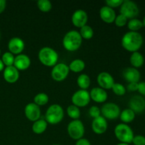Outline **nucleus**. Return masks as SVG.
Here are the masks:
<instances>
[{
    "label": "nucleus",
    "mask_w": 145,
    "mask_h": 145,
    "mask_svg": "<svg viewBox=\"0 0 145 145\" xmlns=\"http://www.w3.org/2000/svg\"><path fill=\"white\" fill-rule=\"evenodd\" d=\"M82 44V38L79 32L75 30L67 33L62 40V45L66 50L74 52L79 49Z\"/></svg>",
    "instance_id": "obj_2"
},
{
    "label": "nucleus",
    "mask_w": 145,
    "mask_h": 145,
    "mask_svg": "<svg viewBox=\"0 0 145 145\" xmlns=\"http://www.w3.org/2000/svg\"><path fill=\"white\" fill-rule=\"evenodd\" d=\"M67 133L71 138L76 141L83 138L85 133L83 123L80 120H72L67 125Z\"/></svg>",
    "instance_id": "obj_7"
},
{
    "label": "nucleus",
    "mask_w": 145,
    "mask_h": 145,
    "mask_svg": "<svg viewBox=\"0 0 145 145\" xmlns=\"http://www.w3.org/2000/svg\"><path fill=\"white\" fill-rule=\"evenodd\" d=\"M53 145H59V144H53Z\"/></svg>",
    "instance_id": "obj_46"
},
{
    "label": "nucleus",
    "mask_w": 145,
    "mask_h": 145,
    "mask_svg": "<svg viewBox=\"0 0 145 145\" xmlns=\"http://www.w3.org/2000/svg\"><path fill=\"white\" fill-rule=\"evenodd\" d=\"M99 15L103 22L108 24L114 23L115 18L116 17V11H114V9L108 6H103L101 8L99 11Z\"/></svg>",
    "instance_id": "obj_20"
},
{
    "label": "nucleus",
    "mask_w": 145,
    "mask_h": 145,
    "mask_svg": "<svg viewBox=\"0 0 145 145\" xmlns=\"http://www.w3.org/2000/svg\"><path fill=\"white\" fill-rule=\"evenodd\" d=\"M68 66H69V71H72L74 73H79L85 69L86 65H85L84 61L82 59H76L72 60Z\"/></svg>",
    "instance_id": "obj_25"
},
{
    "label": "nucleus",
    "mask_w": 145,
    "mask_h": 145,
    "mask_svg": "<svg viewBox=\"0 0 145 145\" xmlns=\"http://www.w3.org/2000/svg\"><path fill=\"white\" fill-rule=\"evenodd\" d=\"M123 76L128 83H139L141 77L140 71L134 67H127L123 70Z\"/></svg>",
    "instance_id": "obj_17"
},
{
    "label": "nucleus",
    "mask_w": 145,
    "mask_h": 145,
    "mask_svg": "<svg viewBox=\"0 0 145 145\" xmlns=\"http://www.w3.org/2000/svg\"><path fill=\"white\" fill-rule=\"evenodd\" d=\"M38 59L42 65L52 67L57 64L59 55L57 51L50 47H43L38 52Z\"/></svg>",
    "instance_id": "obj_3"
},
{
    "label": "nucleus",
    "mask_w": 145,
    "mask_h": 145,
    "mask_svg": "<svg viewBox=\"0 0 145 145\" xmlns=\"http://www.w3.org/2000/svg\"><path fill=\"white\" fill-rule=\"evenodd\" d=\"M88 21V14L84 10L77 9L72 16V24L75 27L81 28L86 25Z\"/></svg>",
    "instance_id": "obj_15"
},
{
    "label": "nucleus",
    "mask_w": 145,
    "mask_h": 145,
    "mask_svg": "<svg viewBox=\"0 0 145 145\" xmlns=\"http://www.w3.org/2000/svg\"><path fill=\"white\" fill-rule=\"evenodd\" d=\"M127 28L130 30V31H133V32H138L143 27L142 21L138 19L137 18L130 19L127 21Z\"/></svg>",
    "instance_id": "obj_27"
},
{
    "label": "nucleus",
    "mask_w": 145,
    "mask_h": 145,
    "mask_svg": "<svg viewBox=\"0 0 145 145\" xmlns=\"http://www.w3.org/2000/svg\"><path fill=\"white\" fill-rule=\"evenodd\" d=\"M120 7V14H123L129 20L136 18L140 13V8L137 4L131 0H123V4Z\"/></svg>",
    "instance_id": "obj_6"
},
{
    "label": "nucleus",
    "mask_w": 145,
    "mask_h": 145,
    "mask_svg": "<svg viewBox=\"0 0 145 145\" xmlns=\"http://www.w3.org/2000/svg\"><path fill=\"white\" fill-rule=\"evenodd\" d=\"M129 108L131 109L135 114H140L145 110V99L143 96H133L129 101Z\"/></svg>",
    "instance_id": "obj_12"
},
{
    "label": "nucleus",
    "mask_w": 145,
    "mask_h": 145,
    "mask_svg": "<svg viewBox=\"0 0 145 145\" xmlns=\"http://www.w3.org/2000/svg\"><path fill=\"white\" fill-rule=\"evenodd\" d=\"M7 7V1L5 0H0V14H2Z\"/></svg>",
    "instance_id": "obj_41"
},
{
    "label": "nucleus",
    "mask_w": 145,
    "mask_h": 145,
    "mask_svg": "<svg viewBox=\"0 0 145 145\" xmlns=\"http://www.w3.org/2000/svg\"><path fill=\"white\" fill-rule=\"evenodd\" d=\"M135 113L131 109H130L128 108L125 109L123 111L120 112V114L119 117H120V120L123 122V123L127 124V123H132L135 120Z\"/></svg>",
    "instance_id": "obj_24"
},
{
    "label": "nucleus",
    "mask_w": 145,
    "mask_h": 145,
    "mask_svg": "<svg viewBox=\"0 0 145 145\" xmlns=\"http://www.w3.org/2000/svg\"><path fill=\"white\" fill-rule=\"evenodd\" d=\"M1 49H0V56H1Z\"/></svg>",
    "instance_id": "obj_45"
},
{
    "label": "nucleus",
    "mask_w": 145,
    "mask_h": 145,
    "mask_svg": "<svg viewBox=\"0 0 145 145\" xmlns=\"http://www.w3.org/2000/svg\"><path fill=\"white\" fill-rule=\"evenodd\" d=\"M0 38H1V34H0Z\"/></svg>",
    "instance_id": "obj_47"
},
{
    "label": "nucleus",
    "mask_w": 145,
    "mask_h": 145,
    "mask_svg": "<svg viewBox=\"0 0 145 145\" xmlns=\"http://www.w3.org/2000/svg\"><path fill=\"white\" fill-rule=\"evenodd\" d=\"M64 116L63 108L59 104H52L45 112V120L48 124L57 125L63 120Z\"/></svg>",
    "instance_id": "obj_4"
},
{
    "label": "nucleus",
    "mask_w": 145,
    "mask_h": 145,
    "mask_svg": "<svg viewBox=\"0 0 145 145\" xmlns=\"http://www.w3.org/2000/svg\"><path fill=\"white\" fill-rule=\"evenodd\" d=\"M48 123L46 120L44 119H40L33 122V124L32 125V130L35 134L40 135L42 134L45 130H47Z\"/></svg>",
    "instance_id": "obj_23"
},
{
    "label": "nucleus",
    "mask_w": 145,
    "mask_h": 145,
    "mask_svg": "<svg viewBox=\"0 0 145 145\" xmlns=\"http://www.w3.org/2000/svg\"><path fill=\"white\" fill-rule=\"evenodd\" d=\"M111 89L115 94L119 96H123L126 93V88L120 83H116L115 82Z\"/></svg>",
    "instance_id": "obj_33"
},
{
    "label": "nucleus",
    "mask_w": 145,
    "mask_h": 145,
    "mask_svg": "<svg viewBox=\"0 0 145 145\" xmlns=\"http://www.w3.org/2000/svg\"><path fill=\"white\" fill-rule=\"evenodd\" d=\"M49 102V96L45 93H39L35 96L33 99V103L38 106H42L46 105Z\"/></svg>",
    "instance_id": "obj_30"
},
{
    "label": "nucleus",
    "mask_w": 145,
    "mask_h": 145,
    "mask_svg": "<svg viewBox=\"0 0 145 145\" xmlns=\"http://www.w3.org/2000/svg\"><path fill=\"white\" fill-rule=\"evenodd\" d=\"M4 68H5V67H4V63L2 62L1 59H0V72H1V71H4Z\"/></svg>",
    "instance_id": "obj_42"
},
{
    "label": "nucleus",
    "mask_w": 145,
    "mask_h": 145,
    "mask_svg": "<svg viewBox=\"0 0 145 145\" xmlns=\"http://www.w3.org/2000/svg\"><path fill=\"white\" fill-rule=\"evenodd\" d=\"M128 19L126 18L125 16L123 14H119V15L116 16V18H115L114 23L116 24V26L118 27H123L125 25H127Z\"/></svg>",
    "instance_id": "obj_34"
},
{
    "label": "nucleus",
    "mask_w": 145,
    "mask_h": 145,
    "mask_svg": "<svg viewBox=\"0 0 145 145\" xmlns=\"http://www.w3.org/2000/svg\"><path fill=\"white\" fill-rule=\"evenodd\" d=\"M143 37L139 32L128 31L121 39V45L125 50L130 52H137L143 45Z\"/></svg>",
    "instance_id": "obj_1"
},
{
    "label": "nucleus",
    "mask_w": 145,
    "mask_h": 145,
    "mask_svg": "<svg viewBox=\"0 0 145 145\" xmlns=\"http://www.w3.org/2000/svg\"><path fill=\"white\" fill-rule=\"evenodd\" d=\"M120 107L115 103H106L101 108V113L105 119L116 120L120 116Z\"/></svg>",
    "instance_id": "obj_8"
},
{
    "label": "nucleus",
    "mask_w": 145,
    "mask_h": 145,
    "mask_svg": "<svg viewBox=\"0 0 145 145\" xmlns=\"http://www.w3.org/2000/svg\"><path fill=\"white\" fill-rule=\"evenodd\" d=\"M90 94L87 90L79 89L74 92L72 96V104L77 106L78 108H82L88 106L90 103Z\"/></svg>",
    "instance_id": "obj_10"
},
{
    "label": "nucleus",
    "mask_w": 145,
    "mask_h": 145,
    "mask_svg": "<svg viewBox=\"0 0 145 145\" xmlns=\"http://www.w3.org/2000/svg\"><path fill=\"white\" fill-rule=\"evenodd\" d=\"M132 143L134 145H145V137L141 135L134 136Z\"/></svg>",
    "instance_id": "obj_37"
},
{
    "label": "nucleus",
    "mask_w": 145,
    "mask_h": 145,
    "mask_svg": "<svg viewBox=\"0 0 145 145\" xmlns=\"http://www.w3.org/2000/svg\"><path fill=\"white\" fill-rule=\"evenodd\" d=\"M75 145H91L89 140L86 138H82L77 140Z\"/></svg>",
    "instance_id": "obj_40"
},
{
    "label": "nucleus",
    "mask_w": 145,
    "mask_h": 145,
    "mask_svg": "<svg viewBox=\"0 0 145 145\" xmlns=\"http://www.w3.org/2000/svg\"><path fill=\"white\" fill-rule=\"evenodd\" d=\"M91 100L98 103H102L106 101L108 99V93L106 90L100 87L93 88L89 92Z\"/></svg>",
    "instance_id": "obj_21"
},
{
    "label": "nucleus",
    "mask_w": 145,
    "mask_h": 145,
    "mask_svg": "<svg viewBox=\"0 0 145 145\" xmlns=\"http://www.w3.org/2000/svg\"><path fill=\"white\" fill-rule=\"evenodd\" d=\"M114 134L116 138L122 143L130 144L132 143L134 137L133 130L128 125L120 123L117 125L114 129Z\"/></svg>",
    "instance_id": "obj_5"
},
{
    "label": "nucleus",
    "mask_w": 145,
    "mask_h": 145,
    "mask_svg": "<svg viewBox=\"0 0 145 145\" xmlns=\"http://www.w3.org/2000/svg\"><path fill=\"white\" fill-rule=\"evenodd\" d=\"M69 73V66L67 64L61 62L57 63L52 67L51 76L55 82H62L65 80Z\"/></svg>",
    "instance_id": "obj_9"
},
{
    "label": "nucleus",
    "mask_w": 145,
    "mask_h": 145,
    "mask_svg": "<svg viewBox=\"0 0 145 145\" xmlns=\"http://www.w3.org/2000/svg\"><path fill=\"white\" fill-rule=\"evenodd\" d=\"M127 89L130 91H136L138 89V83H129Z\"/></svg>",
    "instance_id": "obj_39"
},
{
    "label": "nucleus",
    "mask_w": 145,
    "mask_h": 145,
    "mask_svg": "<svg viewBox=\"0 0 145 145\" xmlns=\"http://www.w3.org/2000/svg\"><path fill=\"white\" fill-rule=\"evenodd\" d=\"M78 86L82 90H87L91 84V79L86 74H81L76 79Z\"/></svg>",
    "instance_id": "obj_26"
},
{
    "label": "nucleus",
    "mask_w": 145,
    "mask_h": 145,
    "mask_svg": "<svg viewBox=\"0 0 145 145\" xmlns=\"http://www.w3.org/2000/svg\"><path fill=\"white\" fill-rule=\"evenodd\" d=\"M25 48V42L18 37H14L11 38L8 42V52L12 53L13 55H20L22 53Z\"/></svg>",
    "instance_id": "obj_14"
},
{
    "label": "nucleus",
    "mask_w": 145,
    "mask_h": 145,
    "mask_svg": "<svg viewBox=\"0 0 145 145\" xmlns=\"http://www.w3.org/2000/svg\"><path fill=\"white\" fill-rule=\"evenodd\" d=\"M137 91H138L142 96H145V82H139Z\"/></svg>",
    "instance_id": "obj_38"
},
{
    "label": "nucleus",
    "mask_w": 145,
    "mask_h": 145,
    "mask_svg": "<svg viewBox=\"0 0 145 145\" xmlns=\"http://www.w3.org/2000/svg\"><path fill=\"white\" fill-rule=\"evenodd\" d=\"M37 6L42 12L48 13L52 9V3L49 0H39L37 1Z\"/></svg>",
    "instance_id": "obj_32"
},
{
    "label": "nucleus",
    "mask_w": 145,
    "mask_h": 145,
    "mask_svg": "<svg viewBox=\"0 0 145 145\" xmlns=\"http://www.w3.org/2000/svg\"><path fill=\"white\" fill-rule=\"evenodd\" d=\"M142 24H143V26L145 27V16L144 17V18H143L142 20Z\"/></svg>",
    "instance_id": "obj_44"
},
{
    "label": "nucleus",
    "mask_w": 145,
    "mask_h": 145,
    "mask_svg": "<svg viewBox=\"0 0 145 145\" xmlns=\"http://www.w3.org/2000/svg\"><path fill=\"white\" fill-rule=\"evenodd\" d=\"M105 2H106V6L112 8H114L120 7L121 4H123V0H106Z\"/></svg>",
    "instance_id": "obj_36"
},
{
    "label": "nucleus",
    "mask_w": 145,
    "mask_h": 145,
    "mask_svg": "<svg viewBox=\"0 0 145 145\" xmlns=\"http://www.w3.org/2000/svg\"><path fill=\"white\" fill-rule=\"evenodd\" d=\"M92 130L97 135H102L106 132L108 129V123L106 119L102 116L93 119L91 123Z\"/></svg>",
    "instance_id": "obj_16"
},
{
    "label": "nucleus",
    "mask_w": 145,
    "mask_h": 145,
    "mask_svg": "<svg viewBox=\"0 0 145 145\" xmlns=\"http://www.w3.org/2000/svg\"><path fill=\"white\" fill-rule=\"evenodd\" d=\"M97 82L100 88L104 90L111 89L115 84L113 76L107 72H102L99 74L97 76Z\"/></svg>",
    "instance_id": "obj_13"
},
{
    "label": "nucleus",
    "mask_w": 145,
    "mask_h": 145,
    "mask_svg": "<svg viewBox=\"0 0 145 145\" xmlns=\"http://www.w3.org/2000/svg\"><path fill=\"white\" fill-rule=\"evenodd\" d=\"M31 63V61L29 57L25 54L21 53L15 57L14 66L18 71H24L29 68Z\"/></svg>",
    "instance_id": "obj_18"
},
{
    "label": "nucleus",
    "mask_w": 145,
    "mask_h": 145,
    "mask_svg": "<svg viewBox=\"0 0 145 145\" xmlns=\"http://www.w3.org/2000/svg\"><path fill=\"white\" fill-rule=\"evenodd\" d=\"M1 61L4 63V66L6 67H10L14 66V59H15V57L10 52H6L1 56Z\"/></svg>",
    "instance_id": "obj_31"
},
{
    "label": "nucleus",
    "mask_w": 145,
    "mask_h": 145,
    "mask_svg": "<svg viewBox=\"0 0 145 145\" xmlns=\"http://www.w3.org/2000/svg\"><path fill=\"white\" fill-rule=\"evenodd\" d=\"M79 33H80L82 39L90 40L93 38L94 32H93V28L90 25H86L80 28Z\"/></svg>",
    "instance_id": "obj_29"
},
{
    "label": "nucleus",
    "mask_w": 145,
    "mask_h": 145,
    "mask_svg": "<svg viewBox=\"0 0 145 145\" xmlns=\"http://www.w3.org/2000/svg\"><path fill=\"white\" fill-rule=\"evenodd\" d=\"M116 145H130V144H126V143H122V142H120V143H118V144H117Z\"/></svg>",
    "instance_id": "obj_43"
},
{
    "label": "nucleus",
    "mask_w": 145,
    "mask_h": 145,
    "mask_svg": "<svg viewBox=\"0 0 145 145\" xmlns=\"http://www.w3.org/2000/svg\"><path fill=\"white\" fill-rule=\"evenodd\" d=\"M24 114L28 120L31 122H35L39 120L41 116V110L40 106L35 103H29L25 106Z\"/></svg>",
    "instance_id": "obj_11"
},
{
    "label": "nucleus",
    "mask_w": 145,
    "mask_h": 145,
    "mask_svg": "<svg viewBox=\"0 0 145 145\" xmlns=\"http://www.w3.org/2000/svg\"><path fill=\"white\" fill-rule=\"evenodd\" d=\"M130 62L133 67L140 68L144 65V57L142 53L140 52H135L132 53L130 57Z\"/></svg>",
    "instance_id": "obj_22"
},
{
    "label": "nucleus",
    "mask_w": 145,
    "mask_h": 145,
    "mask_svg": "<svg viewBox=\"0 0 145 145\" xmlns=\"http://www.w3.org/2000/svg\"><path fill=\"white\" fill-rule=\"evenodd\" d=\"M19 71L14 66L6 67L3 72L4 80L9 84H14L19 79Z\"/></svg>",
    "instance_id": "obj_19"
},
{
    "label": "nucleus",
    "mask_w": 145,
    "mask_h": 145,
    "mask_svg": "<svg viewBox=\"0 0 145 145\" xmlns=\"http://www.w3.org/2000/svg\"><path fill=\"white\" fill-rule=\"evenodd\" d=\"M67 113L68 116L72 120H79L81 116V111L79 108L73 104L68 106V108H67Z\"/></svg>",
    "instance_id": "obj_28"
},
{
    "label": "nucleus",
    "mask_w": 145,
    "mask_h": 145,
    "mask_svg": "<svg viewBox=\"0 0 145 145\" xmlns=\"http://www.w3.org/2000/svg\"><path fill=\"white\" fill-rule=\"evenodd\" d=\"M89 114L93 119L96 118L101 116V109L96 106H91L89 110Z\"/></svg>",
    "instance_id": "obj_35"
}]
</instances>
